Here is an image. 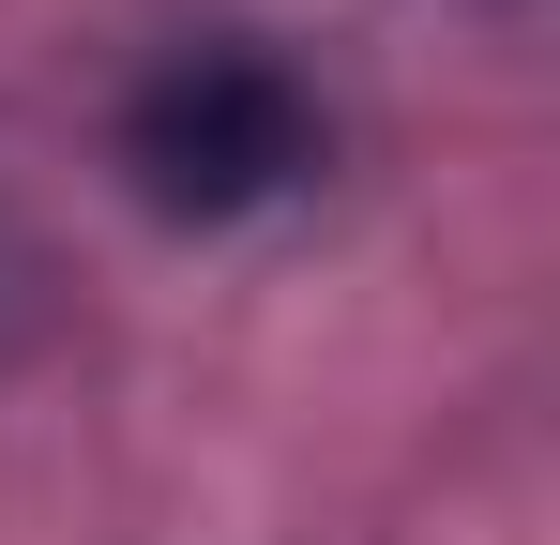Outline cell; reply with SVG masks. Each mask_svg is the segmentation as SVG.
<instances>
[{
    "mask_svg": "<svg viewBox=\"0 0 560 545\" xmlns=\"http://www.w3.org/2000/svg\"><path fill=\"white\" fill-rule=\"evenodd\" d=\"M334 167V106L318 77L258 46V31H183L152 46L121 91V182L167 212V228H258L303 182Z\"/></svg>",
    "mask_w": 560,
    "mask_h": 545,
    "instance_id": "6da1fadb",
    "label": "cell"
}]
</instances>
